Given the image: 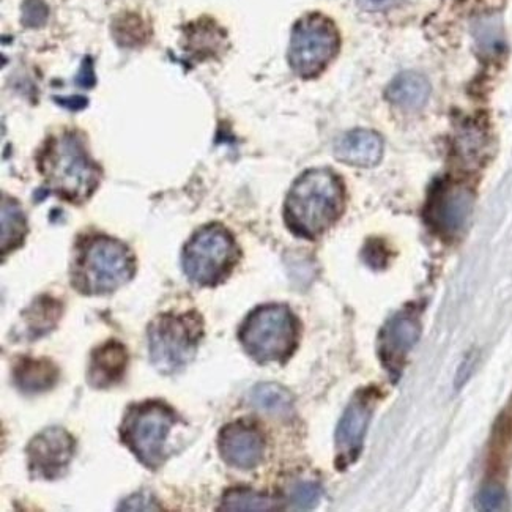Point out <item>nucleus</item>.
<instances>
[{
  "instance_id": "nucleus-13",
  "label": "nucleus",
  "mask_w": 512,
  "mask_h": 512,
  "mask_svg": "<svg viewBox=\"0 0 512 512\" xmlns=\"http://www.w3.org/2000/svg\"><path fill=\"white\" fill-rule=\"evenodd\" d=\"M128 361L130 355L122 342L117 339L103 342L90 355L87 383L93 390H109L119 385L127 372Z\"/></svg>"
},
{
  "instance_id": "nucleus-10",
  "label": "nucleus",
  "mask_w": 512,
  "mask_h": 512,
  "mask_svg": "<svg viewBox=\"0 0 512 512\" xmlns=\"http://www.w3.org/2000/svg\"><path fill=\"white\" fill-rule=\"evenodd\" d=\"M375 404H377L375 391H360L347 405L346 412L342 413L334 434L336 465L341 470L355 464L360 457Z\"/></svg>"
},
{
  "instance_id": "nucleus-9",
  "label": "nucleus",
  "mask_w": 512,
  "mask_h": 512,
  "mask_svg": "<svg viewBox=\"0 0 512 512\" xmlns=\"http://www.w3.org/2000/svg\"><path fill=\"white\" fill-rule=\"evenodd\" d=\"M76 453V440L64 427L38 432L26 448L30 478L56 481L68 473Z\"/></svg>"
},
{
  "instance_id": "nucleus-26",
  "label": "nucleus",
  "mask_w": 512,
  "mask_h": 512,
  "mask_svg": "<svg viewBox=\"0 0 512 512\" xmlns=\"http://www.w3.org/2000/svg\"><path fill=\"white\" fill-rule=\"evenodd\" d=\"M76 82H78L79 87H86V89H90L95 84V75H93V64L90 57H87L84 62H82L81 71H79L78 78H76Z\"/></svg>"
},
{
  "instance_id": "nucleus-19",
  "label": "nucleus",
  "mask_w": 512,
  "mask_h": 512,
  "mask_svg": "<svg viewBox=\"0 0 512 512\" xmlns=\"http://www.w3.org/2000/svg\"><path fill=\"white\" fill-rule=\"evenodd\" d=\"M27 219L23 208L12 197H2V254L12 253L23 245Z\"/></svg>"
},
{
  "instance_id": "nucleus-3",
  "label": "nucleus",
  "mask_w": 512,
  "mask_h": 512,
  "mask_svg": "<svg viewBox=\"0 0 512 512\" xmlns=\"http://www.w3.org/2000/svg\"><path fill=\"white\" fill-rule=\"evenodd\" d=\"M38 169L48 190L73 204L86 202L100 185V167L75 133L52 138L38 158Z\"/></svg>"
},
{
  "instance_id": "nucleus-24",
  "label": "nucleus",
  "mask_w": 512,
  "mask_h": 512,
  "mask_svg": "<svg viewBox=\"0 0 512 512\" xmlns=\"http://www.w3.org/2000/svg\"><path fill=\"white\" fill-rule=\"evenodd\" d=\"M48 19V7L43 0H26L23 5V24L27 27H41Z\"/></svg>"
},
{
  "instance_id": "nucleus-25",
  "label": "nucleus",
  "mask_w": 512,
  "mask_h": 512,
  "mask_svg": "<svg viewBox=\"0 0 512 512\" xmlns=\"http://www.w3.org/2000/svg\"><path fill=\"white\" fill-rule=\"evenodd\" d=\"M119 509L120 511H158L160 506L153 495L139 492V494L131 495L127 500H123Z\"/></svg>"
},
{
  "instance_id": "nucleus-6",
  "label": "nucleus",
  "mask_w": 512,
  "mask_h": 512,
  "mask_svg": "<svg viewBox=\"0 0 512 512\" xmlns=\"http://www.w3.org/2000/svg\"><path fill=\"white\" fill-rule=\"evenodd\" d=\"M298 331L297 317L287 306L265 305L246 317L238 339L257 363H284L297 349Z\"/></svg>"
},
{
  "instance_id": "nucleus-27",
  "label": "nucleus",
  "mask_w": 512,
  "mask_h": 512,
  "mask_svg": "<svg viewBox=\"0 0 512 512\" xmlns=\"http://www.w3.org/2000/svg\"><path fill=\"white\" fill-rule=\"evenodd\" d=\"M357 2L363 10L368 12H383L397 4V0H357Z\"/></svg>"
},
{
  "instance_id": "nucleus-22",
  "label": "nucleus",
  "mask_w": 512,
  "mask_h": 512,
  "mask_svg": "<svg viewBox=\"0 0 512 512\" xmlns=\"http://www.w3.org/2000/svg\"><path fill=\"white\" fill-rule=\"evenodd\" d=\"M322 498V487L314 481H298L290 486L287 492V503L290 508L308 511L316 508Z\"/></svg>"
},
{
  "instance_id": "nucleus-14",
  "label": "nucleus",
  "mask_w": 512,
  "mask_h": 512,
  "mask_svg": "<svg viewBox=\"0 0 512 512\" xmlns=\"http://www.w3.org/2000/svg\"><path fill=\"white\" fill-rule=\"evenodd\" d=\"M421 336L420 320L412 314H397L380 334V357L388 368H401L405 355Z\"/></svg>"
},
{
  "instance_id": "nucleus-4",
  "label": "nucleus",
  "mask_w": 512,
  "mask_h": 512,
  "mask_svg": "<svg viewBox=\"0 0 512 512\" xmlns=\"http://www.w3.org/2000/svg\"><path fill=\"white\" fill-rule=\"evenodd\" d=\"M202 338L204 319L199 312L161 314L147 328L150 363L160 374H179L193 363Z\"/></svg>"
},
{
  "instance_id": "nucleus-8",
  "label": "nucleus",
  "mask_w": 512,
  "mask_h": 512,
  "mask_svg": "<svg viewBox=\"0 0 512 512\" xmlns=\"http://www.w3.org/2000/svg\"><path fill=\"white\" fill-rule=\"evenodd\" d=\"M336 26L322 15H308L295 24L290 37L289 64L297 75L312 78L325 70L336 56Z\"/></svg>"
},
{
  "instance_id": "nucleus-20",
  "label": "nucleus",
  "mask_w": 512,
  "mask_h": 512,
  "mask_svg": "<svg viewBox=\"0 0 512 512\" xmlns=\"http://www.w3.org/2000/svg\"><path fill=\"white\" fill-rule=\"evenodd\" d=\"M254 407L271 415H289L294 399L289 391L278 383H260L251 393Z\"/></svg>"
},
{
  "instance_id": "nucleus-21",
  "label": "nucleus",
  "mask_w": 512,
  "mask_h": 512,
  "mask_svg": "<svg viewBox=\"0 0 512 512\" xmlns=\"http://www.w3.org/2000/svg\"><path fill=\"white\" fill-rule=\"evenodd\" d=\"M276 501L268 495L249 489L227 490L219 511L226 512H264L275 511Z\"/></svg>"
},
{
  "instance_id": "nucleus-23",
  "label": "nucleus",
  "mask_w": 512,
  "mask_h": 512,
  "mask_svg": "<svg viewBox=\"0 0 512 512\" xmlns=\"http://www.w3.org/2000/svg\"><path fill=\"white\" fill-rule=\"evenodd\" d=\"M506 506V492L500 484L489 483L479 490L476 497V508L479 511H501Z\"/></svg>"
},
{
  "instance_id": "nucleus-2",
  "label": "nucleus",
  "mask_w": 512,
  "mask_h": 512,
  "mask_svg": "<svg viewBox=\"0 0 512 512\" xmlns=\"http://www.w3.org/2000/svg\"><path fill=\"white\" fill-rule=\"evenodd\" d=\"M136 271L131 249L108 235H90L76 246L71 282L79 294L108 295L133 279Z\"/></svg>"
},
{
  "instance_id": "nucleus-28",
  "label": "nucleus",
  "mask_w": 512,
  "mask_h": 512,
  "mask_svg": "<svg viewBox=\"0 0 512 512\" xmlns=\"http://www.w3.org/2000/svg\"><path fill=\"white\" fill-rule=\"evenodd\" d=\"M57 103L62 104L64 108L70 109V111H79V109L86 108L87 100L82 97L71 98H57Z\"/></svg>"
},
{
  "instance_id": "nucleus-1",
  "label": "nucleus",
  "mask_w": 512,
  "mask_h": 512,
  "mask_svg": "<svg viewBox=\"0 0 512 512\" xmlns=\"http://www.w3.org/2000/svg\"><path fill=\"white\" fill-rule=\"evenodd\" d=\"M344 186L330 169H311L300 175L287 194L284 218L298 237H320L341 216Z\"/></svg>"
},
{
  "instance_id": "nucleus-11",
  "label": "nucleus",
  "mask_w": 512,
  "mask_h": 512,
  "mask_svg": "<svg viewBox=\"0 0 512 512\" xmlns=\"http://www.w3.org/2000/svg\"><path fill=\"white\" fill-rule=\"evenodd\" d=\"M475 197L467 186L443 183L432 193L427 204V219L438 234L456 237L472 216Z\"/></svg>"
},
{
  "instance_id": "nucleus-12",
  "label": "nucleus",
  "mask_w": 512,
  "mask_h": 512,
  "mask_svg": "<svg viewBox=\"0 0 512 512\" xmlns=\"http://www.w3.org/2000/svg\"><path fill=\"white\" fill-rule=\"evenodd\" d=\"M221 459L238 470H253L264 461V437L256 427L245 423L224 426L218 435Z\"/></svg>"
},
{
  "instance_id": "nucleus-15",
  "label": "nucleus",
  "mask_w": 512,
  "mask_h": 512,
  "mask_svg": "<svg viewBox=\"0 0 512 512\" xmlns=\"http://www.w3.org/2000/svg\"><path fill=\"white\" fill-rule=\"evenodd\" d=\"M334 155L349 166L372 167L382 160L383 141L374 131L353 130L336 142Z\"/></svg>"
},
{
  "instance_id": "nucleus-17",
  "label": "nucleus",
  "mask_w": 512,
  "mask_h": 512,
  "mask_svg": "<svg viewBox=\"0 0 512 512\" xmlns=\"http://www.w3.org/2000/svg\"><path fill=\"white\" fill-rule=\"evenodd\" d=\"M62 314H64V306L59 300H54L48 295L38 297L21 312L23 331L19 334V338H26L29 341L43 338L46 334L56 330L60 319H62Z\"/></svg>"
},
{
  "instance_id": "nucleus-7",
  "label": "nucleus",
  "mask_w": 512,
  "mask_h": 512,
  "mask_svg": "<svg viewBox=\"0 0 512 512\" xmlns=\"http://www.w3.org/2000/svg\"><path fill=\"white\" fill-rule=\"evenodd\" d=\"M237 259L234 235L221 224H208L183 248V273L196 286L215 287L231 275Z\"/></svg>"
},
{
  "instance_id": "nucleus-16",
  "label": "nucleus",
  "mask_w": 512,
  "mask_h": 512,
  "mask_svg": "<svg viewBox=\"0 0 512 512\" xmlns=\"http://www.w3.org/2000/svg\"><path fill=\"white\" fill-rule=\"evenodd\" d=\"M59 368L48 358H19L12 369L13 385L23 394H41L59 382Z\"/></svg>"
},
{
  "instance_id": "nucleus-18",
  "label": "nucleus",
  "mask_w": 512,
  "mask_h": 512,
  "mask_svg": "<svg viewBox=\"0 0 512 512\" xmlns=\"http://www.w3.org/2000/svg\"><path fill=\"white\" fill-rule=\"evenodd\" d=\"M429 93H431V86L427 79L420 73L407 71L391 82L386 95L397 108L415 111V109L423 108L429 98Z\"/></svg>"
},
{
  "instance_id": "nucleus-29",
  "label": "nucleus",
  "mask_w": 512,
  "mask_h": 512,
  "mask_svg": "<svg viewBox=\"0 0 512 512\" xmlns=\"http://www.w3.org/2000/svg\"><path fill=\"white\" fill-rule=\"evenodd\" d=\"M473 364H475L473 357H468L467 360L462 363L459 374H457V385L461 386L462 383L467 382L468 377H470V372H472Z\"/></svg>"
},
{
  "instance_id": "nucleus-5",
  "label": "nucleus",
  "mask_w": 512,
  "mask_h": 512,
  "mask_svg": "<svg viewBox=\"0 0 512 512\" xmlns=\"http://www.w3.org/2000/svg\"><path fill=\"white\" fill-rule=\"evenodd\" d=\"M179 416L161 401L131 404L120 424V442L130 449L139 464L149 470H160L167 461V438Z\"/></svg>"
}]
</instances>
